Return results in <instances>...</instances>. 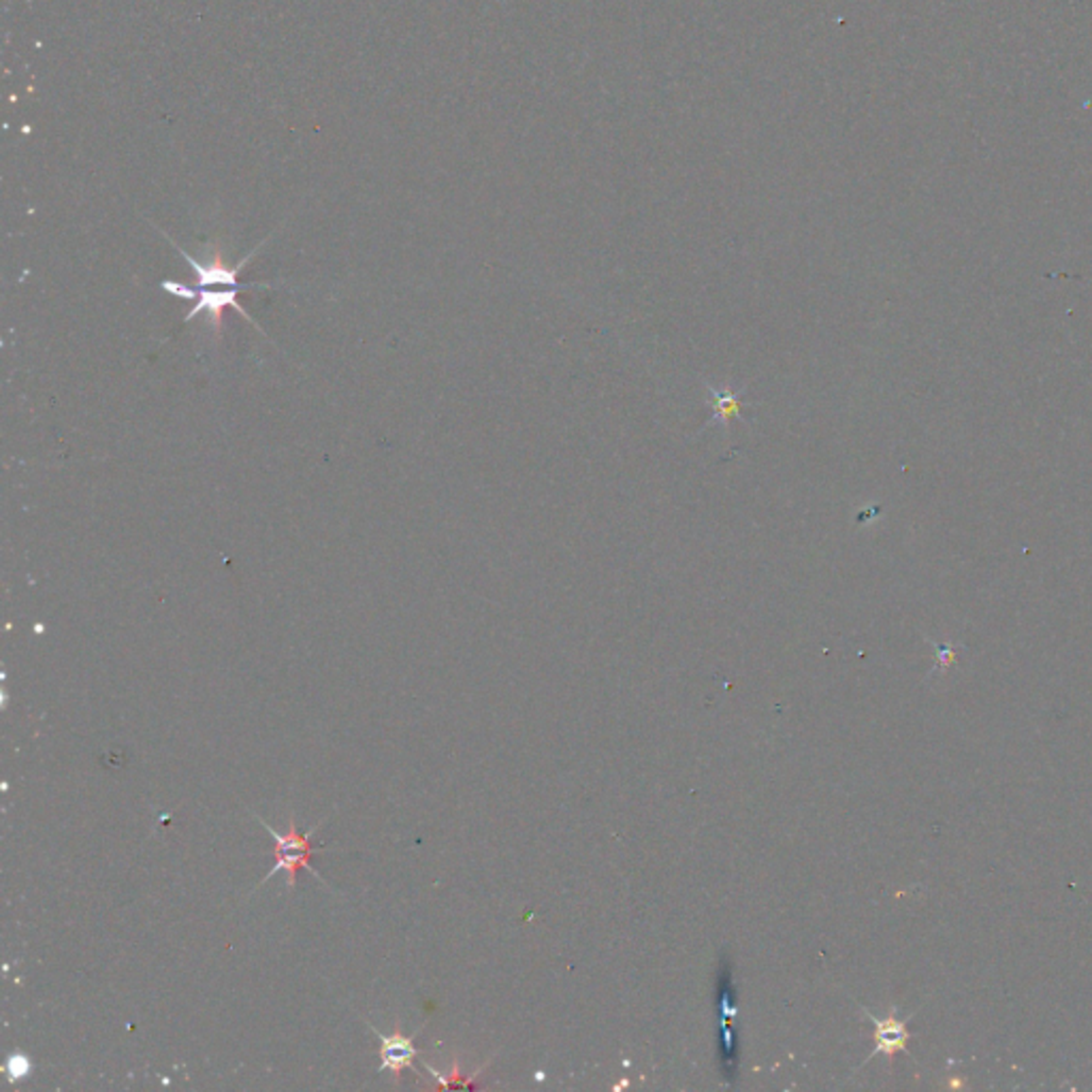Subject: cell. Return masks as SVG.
Listing matches in <instances>:
<instances>
[{"label":"cell","instance_id":"cell-1","mask_svg":"<svg viewBox=\"0 0 1092 1092\" xmlns=\"http://www.w3.org/2000/svg\"><path fill=\"white\" fill-rule=\"evenodd\" d=\"M257 822H259L262 828H265V831H267L271 836H274V843H276V851H274L276 865H274V868L269 870V873L265 875V880H262L259 885L267 883V882L271 880V877L277 875V873H286V885H289V892H293L294 885H297V873H299V868L311 870V873H314V875L318 877V880H320V875L316 873L314 868H311V856H314V851L320 849V848H325V845L311 843V834H314V832L318 831V826L311 828V831H310L308 834H301V832L297 831V822H294V819L291 817L289 832L280 834V832H276L274 828L262 822L260 817H257Z\"/></svg>","mask_w":1092,"mask_h":1092},{"label":"cell","instance_id":"cell-5","mask_svg":"<svg viewBox=\"0 0 1092 1092\" xmlns=\"http://www.w3.org/2000/svg\"><path fill=\"white\" fill-rule=\"evenodd\" d=\"M928 643H931V645L934 647V653H937V666L932 668L931 677L937 675V672L948 670V668L951 666V664L956 662L958 648L963 647V645H943V643H937V640H931V638H928Z\"/></svg>","mask_w":1092,"mask_h":1092},{"label":"cell","instance_id":"cell-4","mask_svg":"<svg viewBox=\"0 0 1092 1092\" xmlns=\"http://www.w3.org/2000/svg\"><path fill=\"white\" fill-rule=\"evenodd\" d=\"M706 391H709V395L713 397V421L711 423H719V425L728 427L734 416L741 414L743 393H732L728 389L717 391L713 387H706Z\"/></svg>","mask_w":1092,"mask_h":1092},{"label":"cell","instance_id":"cell-3","mask_svg":"<svg viewBox=\"0 0 1092 1092\" xmlns=\"http://www.w3.org/2000/svg\"><path fill=\"white\" fill-rule=\"evenodd\" d=\"M369 1029L376 1033V1037L380 1039V1050H378V1054H380V1069L378 1071H391L393 1078L399 1084L401 1082V1073L406 1069H414V1061L416 1056L421 1054L418 1052V1048L414 1046V1034L412 1037H408V1034L401 1033V1024H395V1031L393 1034H382L380 1031L374 1029V1024H369Z\"/></svg>","mask_w":1092,"mask_h":1092},{"label":"cell","instance_id":"cell-2","mask_svg":"<svg viewBox=\"0 0 1092 1092\" xmlns=\"http://www.w3.org/2000/svg\"><path fill=\"white\" fill-rule=\"evenodd\" d=\"M862 1014H865L870 1022L875 1026V1050L868 1054L866 1063L870 1058L883 1054L888 1061H892L894 1056L899 1052H909L907 1046L911 1041V1033L907 1029V1022L914 1017L911 1014L905 1020H899V1007H890V1014L885 1017H877L868 1012L866 1007H862Z\"/></svg>","mask_w":1092,"mask_h":1092},{"label":"cell","instance_id":"cell-6","mask_svg":"<svg viewBox=\"0 0 1092 1092\" xmlns=\"http://www.w3.org/2000/svg\"><path fill=\"white\" fill-rule=\"evenodd\" d=\"M7 1073H9V1082L15 1084L24 1078H28L30 1073V1061L28 1056H22V1054H13L9 1058V1063H7Z\"/></svg>","mask_w":1092,"mask_h":1092}]
</instances>
